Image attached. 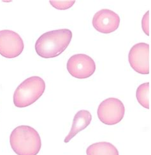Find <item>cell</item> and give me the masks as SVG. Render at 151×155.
Here are the masks:
<instances>
[{
    "label": "cell",
    "mask_w": 151,
    "mask_h": 155,
    "mask_svg": "<svg viewBox=\"0 0 151 155\" xmlns=\"http://www.w3.org/2000/svg\"><path fill=\"white\" fill-rule=\"evenodd\" d=\"M68 73L75 78L86 79L96 71V64L91 57L83 54L72 55L67 62Z\"/></svg>",
    "instance_id": "obj_5"
},
{
    "label": "cell",
    "mask_w": 151,
    "mask_h": 155,
    "mask_svg": "<svg viewBox=\"0 0 151 155\" xmlns=\"http://www.w3.org/2000/svg\"><path fill=\"white\" fill-rule=\"evenodd\" d=\"M10 144L17 155H37L42 147L40 135L35 128L28 125L14 128L10 134Z\"/></svg>",
    "instance_id": "obj_2"
},
{
    "label": "cell",
    "mask_w": 151,
    "mask_h": 155,
    "mask_svg": "<svg viewBox=\"0 0 151 155\" xmlns=\"http://www.w3.org/2000/svg\"><path fill=\"white\" fill-rule=\"evenodd\" d=\"M92 23L97 31L103 34H109L119 28L120 17L112 10L102 9L94 14Z\"/></svg>",
    "instance_id": "obj_8"
},
{
    "label": "cell",
    "mask_w": 151,
    "mask_h": 155,
    "mask_svg": "<svg viewBox=\"0 0 151 155\" xmlns=\"http://www.w3.org/2000/svg\"><path fill=\"white\" fill-rule=\"evenodd\" d=\"M91 120L92 115L89 111L81 110L78 111L74 116L71 130L64 140V143H69L78 133L87 128L91 124Z\"/></svg>",
    "instance_id": "obj_9"
},
{
    "label": "cell",
    "mask_w": 151,
    "mask_h": 155,
    "mask_svg": "<svg viewBox=\"0 0 151 155\" xmlns=\"http://www.w3.org/2000/svg\"><path fill=\"white\" fill-rule=\"evenodd\" d=\"M136 96L138 102L143 107L150 108V83L149 82L141 84L136 90Z\"/></svg>",
    "instance_id": "obj_11"
},
{
    "label": "cell",
    "mask_w": 151,
    "mask_h": 155,
    "mask_svg": "<svg viewBox=\"0 0 151 155\" xmlns=\"http://www.w3.org/2000/svg\"><path fill=\"white\" fill-rule=\"evenodd\" d=\"M71 38L72 32L68 29L47 32L39 37L36 41V52L44 59L56 57L67 48Z\"/></svg>",
    "instance_id": "obj_1"
},
{
    "label": "cell",
    "mask_w": 151,
    "mask_h": 155,
    "mask_svg": "<svg viewBox=\"0 0 151 155\" xmlns=\"http://www.w3.org/2000/svg\"><path fill=\"white\" fill-rule=\"evenodd\" d=\"M149 45L139 43L130 49L128 60L131 67L138 73L149 74Z\"/></svg>",
    "instance_id": "obj_7"
},
{
    "label": "cell",
    "mask_w": 151,
    "mask_h": 155,
    "mask_svg": "<svg viewBox=\"0 0 151 155\" xmlns=\"http://www.w3.org/2000/svg\"><path fill=\"white\" fill-rule=\"evenodd\" d=\"M45 83L42 78L31 76L18 86L14 94V104L17 107H26L35 103L43 94Z\"/></svg>",
    "instance_id": "obj_3"
},
{
    "label": "cell",
    "mask_w": 151,
    "mask_h": 155,
    "mask_svg": "<svg viewBox=\"0 0 151 155\" xmlns=\"http://www.w3.org/2000/svg\"><path fill=\"white\" fill-rule=\"evenodd\" d=\"M24 48L22 38L11 30L0 31V54L7 59L15 58L22 54Z\"/></svg>",
    "instance_id": "obj_6"
},
{
    "label": "cell",
    "mask_w": 151,
    "mask_h": 155,
    "mask_svg": "<svg viewBox=\"0 0 151 155\" xmlns=\"http://www.w3.org/2000/svg\"><path fill=\"white\" fill-rule=\"evenodd\" d=\"M142 28L145 34L150 35V11H147L142 20Z\"/></svg>",
    "instance_id": "obj_13"
},
{
    "label": "cell",
    "mask_w": 151,
    "mask_h": 155,
    "mask_svg": "<svg viewBox=\"0 0 151 155\" xmlns=\"http://www.w3.org/2000/svg\"><path fill=\"white\" fill-rule=\"evenodd\" d=\"M50 5L57 10H67L73 6L75 1H50Z\"/></svg>",
    "instance_id": "obj_12"
},
{
    "label": "cell",
    "mask_w": 151,
    "mask_h": 155,
    "mask_svg": "<svg viewBox=\"0 0 151 155\" xmlns=\"http://www.w3.org/2000/svg\"><path fill=\"white\" fill-rule=\"evenodd\" d=\"M87 155H119L115 146L108 142H100L90 145L86 150Z\"/></svg>",
    "instance_id": "obj_10"
},
{
    "label": "cell",
    "mask_w": 151,
    "mask_h": 155,
    "mask_svg": "<svg viewBox=\"0 0 151 155\" xmlns=\"http://www.w3.org/2000/svg\"><path fill=\"white\" fill-rule=\"evenodd\" d=\"M97 114L98 118L103 124L114 125L123 119L125 114V107L121 100L110 97L100 103Z\"/></svg>",
    "instance_id": "obj_4"
}]
</instances>
